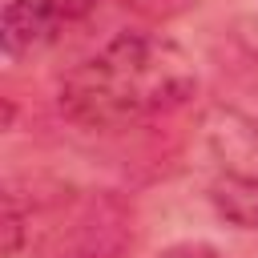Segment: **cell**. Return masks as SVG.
I'll list each match as a JSON object with an SVG mask.
<instances>
[{"mask_svg":"<svg viewBox=\"0 0 258 258\" xmlns=\"http://www.w3.org/2000/svg\"><path fill=\"white\" fill-rule=\"evenodd\" d=\"M48 4H52V12L60 16V24L69 28V24H77L81 16H89V12H93L101 0H48Z\"/></svg>","mask_w":258,"mask_h":258,"instance_id":"6","label":"cell"},{"mask_svg":"<svg viewBox=\"0 0 258 258\" xmlns=\"http://www.w3.org/2000/svg\"><path fill=\"white\" fill-rule=\"evenodd\" d=\"M202 141L222 173L258 181V117H250L242 109L214 105L202 117Z\"/></svg>","mask_w":258,"mask_h":258,"instance_id":"2","label":"cell"},{"mask_svg":"<svg viewBox=\"0 0 258 258\" xmlns=\"http://www.w3.org/2000/svg\"><path fill=\"white\" fill-rule=\"evenodd\" d=\"M214 214L238 230H258V181L254 177H238V173H214L210 189H206Z\"/></svg>","mask_w":258,"mask_h":258,"instance_id":"4","label":"cell"},{"mask_svg":"<svg viewBox=\"0 0 258 258\" xmlns=\"http://www.w3.org/2000/svg\"><path fill=\"white\" fill-rule=\"evenodd\" d=\"M4 230H8V246H4V254H8V258H16V250H20V210H16V202H8Z\"/></svg>","mask_w":258,"mask_h":258,"instance_id":"7","label":"cell"},{"mask_svg":"<svg viewBox=\"0 0 258 258\" xmlns=\"http://www.w3.org/2000/svg\"><path fill=\"white\" fill-rule=\"evenodd\" d=\"M153 258H226V254L218 246H210V242H173V246L157 250Z\"/></svg>","mask_w":258,"mask_h":258,"instance_id":"5","label":"cell"},{"mask_svg":"<svg viewBox=\"0 0 258 258\" xmlns=\"http://www.w3.org/2000/svg\"><path fill=\"white\" fill-rule=\"evenodd\" d=\"M60 32H64V24L52 12L48 0H8L4 4L0 40H4V52L8 56H32L44 44H52Z\"/></svg>","mask_w":258,"mask_h":258,"instance_id":"3","label":"cell"},{"mask_svg":"<svg viewBox=\"0 0 258 258\" xmlns=\"http://www.w3.org/2000/svg\"><path fill=\"white\" fill-rule=\"evenodd\" d=\"M198 89L194 56L161 32H121L60 81V109L93 129H121L181 109Z\"/></svg>","mask_w":258,"mask_h":258,"instance_id":"1","label":"cell"}]
</instances>
